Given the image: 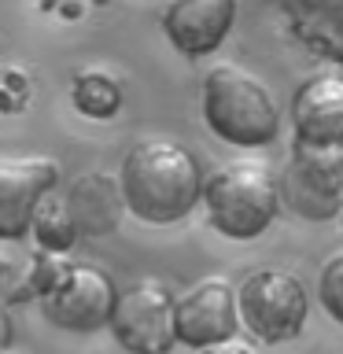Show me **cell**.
Returning <instances> with one entry per match:
<instances>
[{"label":"cell","instance_id":"19","mask_svg":"<svg viewBox=\"0 0 343 354\" xmlns=\"http://www.w3.org/2000/svg\"><path fill=\"white\" fill-rule=\"evenodd\" d=\"M4 281H8V270H4V259H0V288H4Z\"/></svg>","mask_w":343,"mask_h":354},{"label":"cell","instance_id":"3","mask_svg":"<svg viewBox=\"0 0 343 354\" xmlns=\"http://www.w3.org/2000/svg\"><path fill=\"white\" fill-rule=\"evenodd\" d=\"M210 225L232 240H254L270 229L281 207V181L266 162L237 159L218 166L203 181Z\"/></svg>","mask_w":343,"mask_h":354},{"label":"cell","instance_id":"20","mask_svg":"<svg viewBox=\"0 0 343 354\" xmlns=\"http://www.w3.org/2000/svg\"><path fill=\"white\" fill-rule=\"evenodd\" d=\"M0 354H15V351H8V347H0Z\"/></svg>","mask_w":343,"mask_h":354},{"label":"cell","instance_id":"11","mask_svg":"<svg viewBox=\"0 0 343 354\" xmlns=\"http://www.w3.org/2000/svg\"><path fill=\"white\" fill-rule=\"evenodd\" d=\"M299 144H343V74L321 71L295 88L292 100Z\"/></svg>","mask_w":343,"mask_h":354},{"label":"cell","instance_id":"21","mask_svg":"<svg viewBox=\"0 0 343 354\" xmlns=\"http://www.w3.org/2000/svg\"><path fill=\"white\" fill-rule=\"evenodd\" d=\"M44 4H55V0H44Z\"/></svg>","mask_w":343,"mask_h":354},{"label":"cell","instance_id":"10","mask_svg":"<svg viewBox=\"0 0 343 354\" xmlns=\"http://www.w3.org/2000/svg\"><path fill=\"white\" fill-rule=\"evenodd\" d=\"M237 19V0H170L163 11V30L185 55H210L225 41Z\"/></svg>","mask_w":343,"mask_h":354},{"label":"cell","instance_id":"14","mask_svg":"<svg viewBox=\"0 0 343 354\" xmlns=\"http://www.w3.org/2000/svg\"><path fill=\"white\" fill-rule=\"evenodd\" d=\"M33 236H37L41 251H71L77 243V225L71 218V207H66V199H59L55 192H48L37 203V210H33Z\"/></svg>","mask_w":343,"mask_h":354},{"label":"cell","instance_id":"18","mask_svg":"<svg viewBox=\"0 0 343 354\" xmlns=\"http://www.w3.org/2000/svg\"><path fill=\"white\" fill-rule=\"evenodd\" d=\"M11 343V317H8V310L0 306V347H8Z\"/></svg>","mask_w":343,"mask_h":354},{"label":"cell","instance_id":"13","mask_svg":"<svg viewBox=\"0 0 343 354\" xmlns=\"http://www.w3.org/2000/svg\"><path fill=\"white\" fill-rule=\"evenodd\" d=\"M306 48L343 63V0H277Z\"/></svg>","mask_w":343,"mask_h":354},{"label":"cell","instance_id":"5","mask_svg":"<svg viewBox=\"0 0 343 354\" xmlns=\"http://www.w3.org/2000/svg\"><path fill=\"white\" fill-rule=\"evenodd\" d=\"M284 203L303 218L325 221L343 207V144H299L281 177Z\"/></svg>","mask_w":343,"mask_h":354},{"label":"cell","instance_id":"6","mask_svg":"<svg viewBox=\"0 0 343 354\" xmlns=\"http://www.w3.org/2000/svg\"><path fill=\"white\" fill-rule=\"evenodd\" d=\"M177 299L155 281L118 292L111 310V332L129 354H166L177 339Z\"/></svg>","mask_w":343,"mask_h":354},{"label":"cell","instance_id":"7","mask_svg":"<svg viewBox=\"0 0 343 354\" xmlns=\"http://www.w3.org/2000/svg\"><path fill=\"white\" fill-rule=\"evenodd\" d=\"M177 339L185 347H214L240 332V292L225 277H207L177 299Z\"/></svg>","mask_w":343,"mask_h":354},{"label":"cell","instance_id":"8","mask_svg":"<svg viewBox=\"0 0 343 354\" xmlns=\"http://www.w3.org/2000/svg\"><path fill=\"white\" fill-rule=\"evenodd\" d=\"M115 281L96 266H71L63 284L52 295H44V314L52 325L71 332H96L111 321L115 310Z\"/></svg>","mask_w":343,"mask_h":354},{"label":"cell","instance_id":"12","mask_svg":"<svg viewBox=\"0 0 343 354\" xmlns=\"http://www.w3.org/2000/svg\"><path fill=\"white\" fill-rule=\"evenodd\" d=\"M66 207H71V218L82 236H104L118 225L122 210H129L126 192H122V177L111 174H82L71 185Z\"/></svg>","mask_w":343,"mask_h":354},{"label":"cell","instance_id":"17","mask_svg":"<svg viewBox=\"0 0 343 354\" xmlns=\"http://www.w3.org/2000/svg\"><path fill=\"white\" fill-rule=\"evenodd\" d=\"M203 354H254L248 343H237V336L232 339H221V343H214V347H203Z\"/></svg>","mask_w":343,"mask_h":354},{"label":"cell","instance_id":"9","mask_svg":"<svg viewBox=\"0 0 343 354\" xmlns=\"http://www.w3.org/2000/svg\"><path fill=\"white\" fill-rule=\"evenodd\" d=\"M59 181V162L48 155L0 159V240H22L33 229V210Z\"/></svg>","mask_w":343,"mask_h":354},{"label":"cell","instance_id":"16","mask_svg":"<svg viewBox=\"0 0 343 354\" xmlns=\"http://www.w3.org/2000/svg\"><path fill=\"white\" fill-rule=\"evenodd\" d=\"M321 303L343 325V251H336L321 270Z\"/></svg>","mask_w":343,"mask_h":354},{"label":"cell","instance_id":"2","mask_svg":"<svg viewBox=\"0 0 343 354\" xmlns=\"http://www.w3.org/2000/svg\"><path fill=\"white\" fill-rule=\"evenodd\" d=\"M203 115L221 140L237 148H262L281 133V107L251 71L218 63L203 82Z\"/></svg>","mask_w":343,"mask_h":354},{"label":"cell","instance_id":"4","mask_svg":"<svg viewBox=\"0 0 343 354\" xmlns=\"http://www.w3.org/2000/svg\"><path fill=\"white\" fill-rule=\"evenodd\" d=\"M240 317L248 332L262 343H284L303 332L310 299L295 273L288 270H254L240 288Z\"/></svg>","mask_w":343,"mask_h":354},{"label":"cell","instance_id":"1","mask_svg":"<svg viewBox=\"0 0 343 354\" xmlns=\"http://www.w3.org/2000/svg\"><path fill=\"white\" fill-rule=\"evenodd\" d=\"M122 192L129 214L151 225L185 218L203 196V181L196 155L170 137H144L122 159Z\"/></svg>","mask_w":343,"mask_h":354},{"label":"cell","instance_id":"15","mask_svg":"<svg viewBox=\"0 0 343 354\" xmlns=\"http://www.w3.org/2000/svg\"><path fill=\"white\" fill-rule=\"evenodd\" d=\"M74 107L82 111V115L89 118H111L115 111L122 107V85L115 74L100 71V66H93V71H82L74 77Z\"/></svg>","mask_w":343,"mask_h":354}]
</instances>
